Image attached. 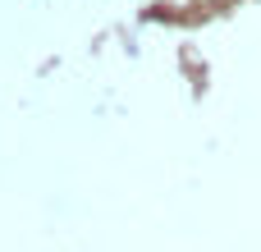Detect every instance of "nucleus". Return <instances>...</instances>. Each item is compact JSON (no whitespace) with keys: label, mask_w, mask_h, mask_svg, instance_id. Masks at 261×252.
Wrapping results in <instances>:
<instances>
[]
</instances>
